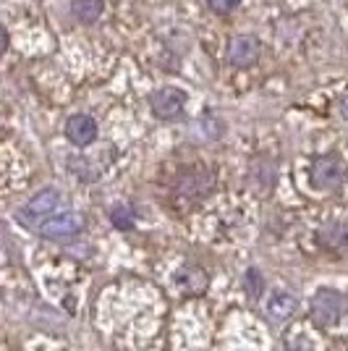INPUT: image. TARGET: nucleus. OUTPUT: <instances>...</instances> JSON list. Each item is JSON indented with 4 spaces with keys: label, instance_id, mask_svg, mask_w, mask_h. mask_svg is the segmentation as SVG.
<instances>
[{
    "label": "nucleus",
    "instance_id": "nucleus-12",
    "mask_svg": "<svg viewBox=\"0 0 348 351\" xmlns=\"http://www.w3.org/2000/svg\"><path fill=\"white\" fill-rule=\"evenodd\" d=\"M110 220H113V226L121 228V231H129L131 226H134V210L129 205H118L110 210Z\"/></svg>",
    "mask_w": 348,
    "mask_h": 351
},
{
    "label": "nucleus",
    "instance_id": "nucleus-8",
    "mask_svg": "<svg viewBox=\"0 0 348 351\" xmlns=\"http://www.w3.org/2000/svg\"><path fill=\"white\" fill-rule=\"evenodd\" d=\"M317 241L325 249H330L340 257H348V220H333L325 223L317 231Z\"/></svg>",
    "mask_w": 348,
    "mask_h": 351
},
{
    "label": "nucleus",
    "instance_id": "nucleus-10",
    "mask_svg": "<svg viewBox=\"0 0 348 351\" xmlns=\"http://www.w3.org/2000/svg\"><path fill=\"white\" fill-rule=\"evenodd\" d=\"M175 289L184 293H202L207 289V273L197 265H184L175 273Z\"/></svg>",
    "mask_w": 348,
    "mask_h": 351
},
{
    "label": "nucleus",
    "instance_id": "nucleus-14",
    "mask_svg": "<svg viewBox=\"0 0 348 351\" xmlns=\"http://www.w3.org/2000/svg\"><path fill=\"white\" fill-rule=\"evenodd\" d=\"M247 289L251 296H260V273H257L254 267L247 273Z\"/></svg>",
    "mask_w": 348,
    "mask_h": 351
},
{
    "label": "nucleus",
    "instance_id": "nucleus-9",
    "mask_svg": "<svg viewBox=\"0 0 348 351\" xmlns=\"http://www.w3.org/2000/svg\"><path fill=\"white\" fill-rule=\"evenodd\" d=\"M296 309H299V302H296V296L286 289H277V291L270 293V299H267V312H270V317L277 322H286L288 317L296 315Z\"/></svg>",
    "mask_w": 348,
    "mask_h": 351
},
{
    "label": "nucleus",
    "instance_id": "nucleus-4",
    "mask_svg": "<svg viewBox=\"0 0 348 351\" xmlns=\"http://www.w3.org/2000/svg\"><path fill=\"white\" fill-rule=\"evenodd\" d=\"M346 315V296L335 289H319L312 299V317L322 328H333Z\"/></svg>",
    "mask_w": 348,
    "mask_h": 351
},
{
    "label": "nucleus",
    "instance_id": "nucleus-6",
    "mask_svg": "<svg viewBox=\"0 0 348 351\" xmlns=\"http://www.w3.org/2000/svg\"><path fill=\"white\" fill-rule=\"evenodd\" d=\"M84 228V220L79 213H71V210H60L53 218H47L37 228V234L45 236V239H53V241H63V239H71L79 231Z\"/></svg>",
    "mask_w": 348,
    "mask_h": 351
},
{
    "label": "nucleus",
    "instance_id": "nucleus-15",
    "mask_svg": "<svg viewBox=\"0 0 348 351\" xmlns=\"http://www.w3.org/2000/svg\"><path fill=\"white\" fill-rule=\"evenodd\" d=\"M8 43H11V37H8V29L0 24V58L5 56V50H8Z\"/></svg>",
    "mask_w": 348,
    "mask_h": 351
},
{
    "label": "nucleus",
    "instance_id": "nucleus-16",
    "mask_svg": "<svg viewBox=\"0 0 348 351\" xmlns=\"http://www.w3.org/2000/svg\"><path fill=\"white\" fill-rule=\"evenodd\" d=\"M338 113H340L343 121H348V95L346 97H340V103H338Z\"/></svg>",
    "mask_w": 348,
    "mask_h": 351
},
{
    "label": "nucleus",
    "instance_id": "nucleus-3",
    "mask_svg": "<svg viewBox=\"0 0 348 351\" xmlns=\"http://www.w3.org/2000/svg\"><path fill=\"white\" fill-rule=\"evenodd\" d=\"M189 95L178 87H160L149 95V113L158 121H178L186 110Z\"/></svg>",
    "mask_w": 348,
    "mask_h": 351
},
{
    "label": "nucleus",
    "instance_id": "nucleus-13",
    "mask_svg": "<svg viewBox=\"0 0 348 351\" xmlns=\"http://www.w3.org/2000/svg\"><path fill=\"white\" fill-rule=\"evenodd\" d=\"M207 5H210L215 14H233V11L241 5V0H207Z\"/></svg>",
    "mask_w": 348,
    "mask_h": 351
},
{
    "label": "nucleus",
    "instance_id": "nucleus-7",
    "mask_svg": "<svg viewBox=\"0 0 348 351\" xmlns=\"http://www.w3.org/2000/svg\"><path fill=\"white\" fill-rule=\"evenodd\" d=\"M66 139L71 142L73 147H89L97 142V134H100V126L97 121L87 113H76L66 121Z\"/></svg>",
    "mask_w": 348,
    "mask_h": 351
},
{
    "label": "nucleus",
    "instance_id": "nucleus-1",
    "mask_svg": "<svg viewBox=\"0 0 348 351\" xmlns=\"http://www.w3.org/2000/svg\"><path fill=\"white\" fill-rule=\"evenodd\" d=\"M60 210H63V194H60L58 189H53V186H47V189L37 191L29 202L16 213V220H18L24 228L37 231L45 220L53 218Z\"/></svg>",
    "mask_w": 348,
    "mask_h": 351
},
{
    "label": "nucleus",
    "instance_id": "nucleus-2",
    "mask_svg": "<svg viewBox=\"0 0 348 351\" xmlns=\"http://www.w3.org/2000/svg\"><path fill=\"white\" fill-rule=\"evenodd\" d=\"M346 181V162L338 152H325L312 160L309 168V184L317 191H335Z\"/></svg>",
    "mask_w": 348,
    "mask_h": 351
},
{
    "label": "nucleus",
    "instance_id": "nucleus-5",
    "mask_svg": "<svg viewBox=\"0 0 348 351\" xmlns=\"http://www.w3.org/2000/svg\"><path fill=\"white\" fill-rule=\"evenodd\" d=\"M225 56H228V63L233 69H251L262 58V43L254 34H236L228 43Z\"/></svg>",
    "mask_w": 348,
    "mask_h": 351
},
{
    "label": "nucleus",
    "instance_id": "nucleus-11",
    "mask_svg": "<svg viewBox=\"0 0 348 351\" xmlns=\"http://www.w3.org/2000/svg\"><path fill=\"white\" fill-rule=\"evenodd\" d=\"M71 14L82 24H95L105 14V0H69Z\"/></svg>",
    "mask_w": 348,
    "mask_h": 351
}]
</instances>
